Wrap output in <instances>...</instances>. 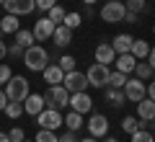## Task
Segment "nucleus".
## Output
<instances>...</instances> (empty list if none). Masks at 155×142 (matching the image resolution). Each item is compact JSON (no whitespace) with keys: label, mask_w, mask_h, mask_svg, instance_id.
<instances>
[{"label":"nucleus","mask_w":155,"mask_h":142,"mask_svg":"<svg viewBox=\"0 0 155 142\" xmlns=\"http://www.w3.org/2000/svg\"><path fill=\"white\" fill-rule=\"evenodd\" d=\"M23 65L31 72H41L49 65V52H47L44 47H39V44H31V47L23 52Z\"/></svg>","instance_id":"1"},{"label":"nucleus","mask_w":155,"mask_h":142,"mask_svg":"<svg viewBox=\"0 0 155 142\" xmlns=\"http://www.w3.org/2000/svg\"><path fill=\"white\" fill-rule=\"evenodd\" d=\"M98 16L106 23H122L124 16H127V5H124V0H106L104 5H101Z\"/></svg>","instance_id":"2"},{"label":"nucleus","mask_w":155,"mask_h":142,"mask_svg":"<svg viewBox=\"0 0 155 142\" xmlns=\"http://www.w3.org/2000/svg\"><path fill=\"white\" fill-rule=\"evenodd\" d=\"M28 93H31V91H28V80H26L23 75H16V78H11V80L5 83V96H8V101L23 104Z\"/></svg>","instance_id":"3"},{"label":"nucleus","mask_w":155,"mask_h":142,"mask_svg":"<svg viewBox=\"0 0 155 142\" xmlns=\"http://www.w3.org/2000/svg\"><path fill=\"white\" fill-rule=\"evenodd\" d=\"M41 96H44L47 109H62V106L70 104V91L65 85H49Z\"/></svg>","instance_id":"4"},{"label":"nucleus","mask_w":155,"mask_h":142,"mask_svg":"<svg viewBox=\"0 0 155 142\" xmlns=\"http://www.w3.org/2000/svg\"><path fill=\"white\" fill-rule=\"evenodd\" d=\"M85 75H88V83L93 88H109V65H98V62H93V65L85 70Z\"/></svg>","instance_id":"5"},{"label":"nucleus","mask_w":155,"mask_h":142,"mask_svg":"<svg viewBox=\"0 0 155 142\" xmlns=\"http://www.w3.org/2000/svg\"><path fill=\"white\" fill-rule=\"evenodd\" d=\"M62 85L67 88L70 93H83V91H88V75L85 72H80V70H72V72H65V80H62Z\"/></svg>","instance_id":"6"},{"label":"nucleus","mask_w":155,"mask_h":142,"mask_svg":"<svg viewBox=\"0 0 155 142\" xmlns=\"http://www.w3.org/2000/svg\"><path fill=\"white\" fill-rule=\"evenodd\" d=\"M36 124H39V129H52L54 132L57 127L65 124V116L60 114V109H44L36 116Z\"/></svg>","instance_id":"7"},{"label":"nucleus","mask_w":155,"mask_h":142,"mask_svg":"<svg viewBox=\"0 0 155 142\" xmlns=\"http://www.w3.org/2000/svg\"><path fill=\"white\" fill-rule=\"evenodd\" d=\"M124 96H127V101H132V104H140V101L147 96V85H145L140 78H127V85H124Z\"/></svg>","instance_id":"8"},{"label":"nucleus","mask_w":155,"mask_h":142,"mask_svg":"<svg viewBox=\"0 0 155 142\" xmlns=\"http://www.w3.org/2000/svg\"><path fill=\"white\" fill-rule=\"evenodd\" d=\"M54 28H57V23L49 21V16H44V18H39V21L34 23L31 31H34V39H36V41H47V39H52Z\"/></svg>","instance_id":"9"},{"label":"nucleus","mask_w":155,"mask_h":142,"mask_svg":"<svg viewBox=\"0 0 155 142\" xmlns=\"http://www.w3.org/2000/svg\"><path fill=\"white\" fill-rule=\"evenodd\" d=\"M3 8H5L8 13H13V16H28V13H34V8H36V0H5Z\"/></svg>","instance_id":"10"},{"label":"nucleus","mask_w":155,"mask_h":142,"mask_svg":"<svg viewBox=\"0 0 155 142\" xmlns=\"http://www.w3.org/2000/svg\"><path fill=\"white\" fill-rule=\"evenodd\" d=\"M88 132H91V137H96V140H101V137H106L109 134V119H106L104 114H93L88 119Z\"/></svg>","instance_id":"11"},{"label":"nucleus","mask_w":155,"mask_h":142,"mask_svg":"<svg viewBox=\"0 0 155 142\" xmlns=\"http://www.w3.org/2000/svg\"><path fill=\"white\" fill-rule=\"evenodd\" d=\"M67 106H70L72 111H78V114H88V111L93 109V98H91L85 91L83 93H70V104Z\"/></svg>","instance_id":"12"},{"label":"nucleus","mask_w":155,"mask_h":142,"mask_svg":"<svg viewBox=\"0 0 155 142\" xmlns=\"http://www.w3.org/2000/svg\"><path fill=\"white\" fill-rule=\"evenodd\" d=\"M44 109H47L44 96H39V93H28V96H26V101H23V111H26L28 116H34V119H36Z\"/></svg>","instance_id":"13"},{"label":"nucleus","mask_w":155,"mask_h":142,"mask_svg":"<svg viewBox=\"0 0 155 142\" xmlns=\"http://www.w3.org/2000/svg\"><path fill=\"white\" fill-rule=\"evenodd\" d=\"M41 75H44V83H49V85H62V80H65V70L57 62H49L41 70Z\"/></svg>","instance_id":"14"},{"label":"nucleus","mask_w":155,"mask_h":142,"mask_svg":"<svg viewBox=\"0 0 155 142\" xmlns=\"http://www.w3.org/2000/svg\"><path fill=\"white\" fill-rule=\"evenodd\" d=\"M52 41H54V47H60V49H65L67 44L72 41V28H67L65 23H60V26L54 28V34H52Z\"/></svg>","instance_id":"15"},{"label":"nucleus","mask_w":155,"mask_h":142,"mask_svg":"<svg viewBox=\"0 0 155 142\" xmlns=\"http://www.w3.org/2000/svg\"><path fill=\"white\" fill-rule=\"evenodd\" d=\"M137 119H142V121H153L155 119V101L153 98L145 96V98L137 104Z\"/></svg>","instance_id":"16"},{"label":"nucleus","mask_w":155,"mask_h":142,"mask_svg":"<svg viewBox=\"0 0 155 142\" xmlns=\"http://www.w3.org/2000/svg\"><path fill=\"white\" fill-rule=\"evenodd\" d=\"M132 41H134V39L129 36V34H116V36L111 39V47H114L116 54H129V49H132Z\"/></svg>","instance_id":"17"},{"label":"nucleus","mask_w":155,"mask_h":142,"mask_svg":"<svg viewBox=\"0 0 155 142\" xmlns=\"http://www.w3.org/2000/svg\"><path fill=\"white\" fill-rule=\"evenodd\" d=\"M114 60H116V52L111 44H98L96 47V62L98 65H111Z\"/></svg>","instance_id":"18"},{"label":"nucleus","mask_w":155,"mask_h":142,"mask_svg":"<svg viewBox=\"0 0 155 142\" xmlns=\"http://www.w3.org/2000/svg\"><path fill=\"white\" fill-rule=\"evenodd\" d=\"M114 65H116V70H119V72L129 75V72H134V65H137V60H134L132 54H116Z\"/></svg>","instance_id":"19"},{"label":"nucleus","mask_w":155,"mask_h":142,"mask_svg":"<svg viewBox=\"0 0 155 142\" xmlns=\"http://www.w3.org/2000/svg\"><path fill=\"white\" fill-rule=\"evenodd\" d=\"M129 54H132L134 60H147V54H150V44L145 41V39H134V41H132V49H129Z\"/></svg>","instance_id":"20"},{"label":"nucleus","mask_w":155,"mask_h":142,"mask_svg":"<svg viewBox=\"0 0 155 142\" xmlns=\"http://www.w3.org/2000/svg\"><path fill=\"white\" fill-rule=\"evenodd\" d=\"M18 28H21V21H18V16L8 13L5 18H0V34H16Z\"/></svg>","instance_id":"21"},{"label":"nucleus","mask_w":155,"mask_h":142,"mask_svg":"<svg viewBox=\"0 0 155 142\" xmlns=\"http://www.w3.org/2000/svg\"><path fill=\"white\" fill-rule=\"evenodd\" d=\"M145 127H147V121L137 119V116H124L122 119V129L127 132V134H132V132H137V129H145Z\"/></svg>","instance_id":"22"},{"label":"nucleus","mask_w":155,"mask_h":142,"mask_svg":"<svg viewBox=\"0 0 155 142\" xmlns=\"http://www.w3.org/2000/svg\"><path fill=\"white\" fill-rule=\"evenodd\" d=\"M106 101L111 106H124V101H127L124 88H106Z\"/></svg>","instance_id":"23"},{"label":"nucleus","mask_w":155,"mask_h":142,"mask_svg":"<svg viewBox=\"0 0 155 142\" xmlns=\"http://www.w3.org/2000/svg\"><path fill=\"white\" fill-rule=\"evenodd\" d=\"M134 75H137L140 80H147V78H153V75H155V70L150 67V62H147V60H137V65H134Z\"/></svg>","instance_id":"24"},{"label":"nucleus","mask_w":155,"mask_h":142,"mask_svg":"<svg viewBox=\"0 0 155 142\" xmlns=\"http://www.w3.org/2000/svg\"><path fill=\"white\" fill-rule=\"evenodd\" d=\"M83 124H85V121H83V114H78V111H70V114L65 116V127H67L70 132H78Z\"/></svg>","instance_id":"25"},{"label":"nucleus","mask_w":155,"mask_h":142,"mask_svg":"<svg viewBox=\"0 0 155 142\" xmlns=\"http://www.w3.org/2000/svg\"><path fill=\"white\" fill-rule=\"evenodd\" d=\"M34 41H36V39H34V31H26V28H18L16 31V44H21L23 49H28Z\"/></svg>","instance_id":"26"},{"label":"nucleus","mask_w":155,"mask_h":142,"mask_svg":"<svg viewBox=\"0 0 155 142\" xmlns=\"http://www.w3.org/2000/svg\"><path fill=\"white\" fill-rule=\"evenodd\" d=\"M127 78H129V75H124V72L114 70V72L109 75V88H124V85H127Z\"/></svg>","instance_id":"27"},{"label":"nucleus","mask_w":155,"mask_h":142,"mask_svg":"<svg viewBox=\"0 0 155 142\" xmlns=\"http://www.w3.org/2000/svg\"><path fill=\"white\" fill-rule=\"evenodd\" d=\"M21 114H26V111H23V104L8 101V106H5V116H8V119H18Z\"/></svg>","instance_id":"28"},{"label":"nucleus","mask_w":155,"mask_h":142,"mask_svg":"<svg viewBox=\"0 0 155 142\" xmlns=\"http://www.w3.org/2000/svg\"><path fill=\"white\" fill-rule=\"evenodd\" d=\"M47 16H49V21H54L57 26H60L62 21H65V16H67V11L62 5H54V8H49V11H47Z\"/></svg>","instance_id":"29"},{"label":"nucleus","mask_w":155,"mask_h":142,"mask_svg":"<svg viewBox=\"0 0 155 142\" xmlns=\"http://www.w3.org/2000/svg\"><path fill=\"white\" fill-rule=\"evenodd\" d=\"M62 23H65V26L67 28H72V31H75V28L78 26H80V23H83V16H80V13H67V16H65V21H62Z\"/></svg>","instance_id":"30"},{"label":"nucleus","mask_w":155,"mask_h":142,"mask_svg":"<svg viewBox=\"0 0 155 142\" xmlns=\"http://www.w3.org/2000/svg\"><path fill=\"white\" fill-rule=\"evenodd\" d=\"M57 65H60L65 72H72V70H78V65H75V57H70V54H62L60 60H57Z\"/></svg>","instance_id":"31"},{"label":"nucleus","mask_w":155,"mask_h":142,"mask_svg":"<svg viewBox=\"0 0 155 142\" xmlns=\"http://www.w3.org/2000/svg\"><path fill=\"white\" fill-rule=\"evenodd\" d=\"M34 142H57V134H54L52 129H39Z\"/></svg>","instance_id":"32"},{"label":"nucleus","mask_w":155,"mask_h":142,"mask_svg":"<svg viewBox=\"0 0 155 142\" xmlns=\"http://www.w3.org/2000/svg\"><path fill=\"white\" fill-rule=\"evenodd\" d=\"M132 142H155V137L147 129H137V132H132Z\"/></svg>","instance_id":"33"},{"label":"nucleus","mask_w":155,"mask_h":142,"mask_svg":"<svg viewBox=\"0 0 155 142\" xmlns=\"http://www.w3.org/2000/svg\"><path fill=\"white\" fill-rule=\"evenodd\" d=\"M124 5H127L129 13H137L140 16V11H145V0H124Z\"/></svg>","instance_id":"34"},{"label":"nucleus","mask_w":155,"mask_h":142,"mask_svg":"<svg viewBox=\"0 0 155 142\" xmlns=\"http://www.w3.org/2000/svg\"><path fill=\"white\" fill-rule=\"evenodd\" d=\"M23 52H26V49H23L21 44H16V41H13L11 47H8V54H11L13 60H18V57H21V60H23Z\"/></svg>","instance_id":"35"},{"label":"nucleus","mask_w":155,"mask_h":142,"mask_svg":"<svg viewBox=\"0 0 155 142\" xmlns=\"http://www.w3.org/2000/svg\"><path fill=\"white\" fill-rule=\"evenodd\" d=\"M8 137H11V142H23V140H26V134H23L21 127H13V129L8 132Z\"/></svg>","instance_id":"36"},{"label":"nucleus","mask_w":155,"mask_h":142,"mask_svg":"<svg viewBox=\"0 0 155 142\" xmlns=\"http://www.w3.org/2000/svg\"><path fill=\"white\" fill-rule=\"evenodd\" d=\"M13 78V72H11V67L8 65H0V85H5L8 80Z\"/></svg>","instance_id":"37"},{"label":"nucleus","mask_w":155,"mask_h":142,"mask_svg":"<svg viewBox=\"0 0 155 142\" xmlns=\"http://www.w3.org/2000/svg\"><path fill=\"white\" fill-rule=\"evenodd\" d=\"M57 5V0H36V8L39 11H49V8Z\"/></svg>","instance_id":"38"},{"label":"nucleus","mask_w":155,"mask_h":142,"mask_svg":"<svg viewBox=\"0 0 155 142\" xmlns=\"http://www.w3.org/2000/svg\"><path fill=\"white\" fill-rule=\"evenodd\" d=\"M57 142H78V137H75V132H70V129H67L65 134H60V137H57Z\"/></svg>","instance_id":"39"},{"label":"nucleus","mask_w":155,"mask_h":142,"mask_svg":"<svg viewBox=\"0 0 155 142\" xmlns=\"http://www.w3.org/2000/svg\"><path fill=\"white\" fill-rule=\"evenodd\" d=\"M122 23H137V13H129V11H127V16H124Z\"/></svg>","instance_id":"40"},{"label":"nucleus","mask_w":155,"mask_h":142,"mask_svg":"<svg viewBox=\"0 0 155 142\" xmlns=\"http://www.w3.org/2000/svg\"><path fill=\"white\" fill-rule=\"evenodd\" d=\"M5 106H8V96L5 91H0V111H5Z\"/></svg>","instance_id":"41"},{"label":"nucleus","mask_w":155,"mask_h":142,"mask_svg":"<svg viewBox=\"0 0 155 142\" xmlns=\"http://www.w3.org/2000/svg\"><path fill=\"white\" fill-rule=\"evenodd\" d=\"M147 62H150V67L155 70V47H150V54H147Z\"/></svg>","instance_id":"42"},{"label":"nucleus","mask_w":155,"mask_h":142,"mask_svg":"<svg viewBox=\"0 0 155 142\" xmlns=\"http://www.w3.org/2000/svg\"><path fill=\"white\" fill-rule=\"evenodd\" d=\"M147 98H153V101H155V80H153V83H147Z\"/></svg>","instance_id":"43"},{"label":"nucleus","mask_w":155,"mask_h":142,"mask_svg":"<svg viewBox=\"0 0 155 142\" xmlns=\"http://www.w3.org/2000/svg\"><path fill=\"white\" fill-rule=\"evenodd\" d=\"M3 57H8V44L0 39V60H3Z\"/></svg>","instance_id":"44"},{"label":"nucleus","mask_w":155,"mask_h":142,"mask_svg":"<svg viewBox=\"0 0 155 142\" xmlns=\"http://www.w3.org/2000/svg\"><path fill=\"white\" fill-rule=\"evenodd\" d=\"M0 142H11V137H8V132H0Z\"/></svg>","instance_id":"45"},{"label":"nucleus","mask_w":155,"mask_h":142,"mask_svg":"<svg viewBox=\"0 0 155 142\" xmlns=\"http://www.w3.org/2000/svg\"><path fill=\"white\" fill-rule=\"evenodd\" d=\"M78 142H98L96 137H85V140H78Z\"/></svg>","instance_id":"46"},{"label":"nucleus","mask_w":155,"mask_h":142,"mask_svg":"<svg viewBox=\"0 0 155 142\" xmlns=\"http://www.w3.org/2000/svg\"><path fill=\"white\" fill-rule=\"evenodd\" d=\"M104 142H119V140H114V137H104Z\"/></svg>","instance_id":"47"},{"label":"nucleus","mask_w":155,"mask_h":142,"mask_svg":"<svg viewBox=\"0 0 155 142\" xmlns=\"http://www.w3.org/2000/svg\"><path fill=\"white\" fill-rule=\"evenodd\" d=\"M83 3H85V5H93V3H96V0H83Z\"/></svg>","instance_id":"48"},{"label":"nucleus","mask_w":155,"mask_h":142,"mask_svg":"<svg viewBox=\"0 0 155 142\" xmlns=\"http://www.w3.org/2000/svg\"><path fill=\"white\" fill-rule=\"evenodd\" d=\"M23 142H31V140H23Z\"/></svg>","instance_id":"49"},{"label":"nucleus","mask_w":155,"mask_h":142,"mask_svg":"<svg viewBox=\"0 0 155 142\" xmlns=\"http://www.w3.org/2000/svg\"><path fill=\"white\" fill-rule=\"evenodd\" d=\"M153 137H155V132H153Z\"/></svg>","instance_id":"50"},{"label":"nucleus","mask_w":155,"mask_h":142,"mask_svg":"<svg viewBox=\"0 0 155 142\" xmlns=\"http://www.w3.org/2000/svg\"><path fill=\"white\" fill-rule=\"evenodd\" d=\"M153 31H155V26H153Z\"/></svg>","instance_id":"51"}]
</instances>
